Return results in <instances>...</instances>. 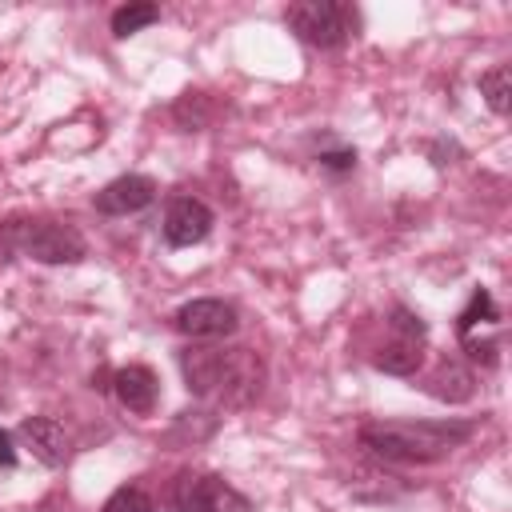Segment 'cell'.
I'll return each mask as SVG.
<instances>
[{"label":"cell","instance_id":"obj_20","mask_svg":"<svg viewBox=\"0 0 512 512\" xmlns=\"http://www.w3.org/2000/svg\"><path fill=\"white\" fill-rule=\"evenodd\" d=\"M16 464V444H12V436L0 428V468H12Z\"/></svg>","mask_w":512,"mask_h":512},{"label":"cell","instance_id":"obj_7","mask_svg":"<svg viewBox=\"0 0 512 512\" xmlns=\"http://www.w3.org/2000/svg\"><path fill=\"white\" fill-rule=\"evenodd\" d=\"M212 232V208L196 196H176L164 212V240L172 248H192Z\"/></svg>","mask_w":512,"mask_h":512},{"label":"cell","instance_id":"obj_13","mask_svg":"<svg viewBox=\"0 0 512 512\" xmlns=\"http://www.w3.org/2000/svg\"><path fill=\"white\" fill-rule=\"evenodd\" d=\"M480 92H484V100H488V108L496 116H508L512 112V72H508V64L488 68L480 76Z\"/></svg>","mask_w":512,"mask_h":512},{"label":"cell","instance_id":"obj_1","mask_svg":"<svg viewBox=\"0 0 512 512\" xmlns=\"http://www.w3.org/2000/svg\"><path fill=\"white\" fill-rule=\"evenodd\" d=\"M180 372L188 392L224 408H244L264 388V364L252 348H184Z\"/></svg>","mask_w":512,"mask_h":512},{"label":"cell","instance_id":"obj_8","mask_svg":"<svg viewBox=\"0 0 512 512\" xmlns=\"http://www.w3.org/2000/svg\"><path fill=\"white\" fill-rule=\"evenodd\" d=\"M16 436H20V444H24L44 468H60V464L68 460L72 440H68V432H64L52 416H24L20 428H16Z\"/></svg>","mask_w":512,"mask_h":512},{"label":"cell","instance_id":"obj_18","mask_svg":"<svg viewBox=\"0 0 512 512\" xmlns=\"http://www.w3.org/2000/svg\"><path fill=\"white\" fill-rule=\"evenodd\" d=\"M392 332H396V340H424V332H428V324L416 316V312H408V308H396L392 312Z\"/></svg>","mask_w":512,"mask_h":512},{"label":"cell","instance_id":"obj_12","mask_svg":"<svg viewBox=\"0 0 512 512\" xmlns=\"http://www.w3.org/2000/svg\"><path fill=\"white\" fill-rule=\"evenodd\" d=\"M420 360H424V352H420L416 340H392V344L380 348L376 368L380 372H392V376H412L420 368Z\"/></svg>","mask_w":512,"mask_h":512},{"label":"cell","instance_id":"obj_14","mask_svg":"<svg viewBox=\"0 0 512 512\" xmlns=\"http://www.w3.org/2000/svg\"><path fill=\"white\" fill-rule=\"evenodd\" d=\"M156 20H160V8H156V4H124V8L112 12V32L124 40V36H132V32H140V28H148V24H156Z\"/></svg>","mask_w":512,"mask_h":512},{"label":"cell","instance_id":"obj_10","mask_svg":"<svg viewBox=\"0 0 512 512\" xmlns=\"http://www.w3.org/2000/svg\"><path fill=\"white\" fill-rule=\"evenodd\" d=\"M112 392H116V400H120L128 412L148 416V412L156 408V392H160V384H156V372H152V368H144V364H128V368H120V372L112 376Z\"/></svg>","mask_w":512,"mask_h":512},{"label":"cell","instance_id":"obj_19","mask_svg":"<svg viewBox=\"0 0 512 512\" xmlns=\"http://www.w3.org/2000/svg\"><path fill=\"white\" fill-rule=\"evenodd\" d=\"M320 164H324V168H336V172H344V168H352V164H356V152H352V148H340V152H324V156H320Z\"/></svg>","mask_w":512,"mask_h":512},{"label":"cell","instance_id":"obj_16","mask_svg":"<svg viewBox=\"0 0 512 512\" xmlns=\"http://www.w3.org/2000/svg\"><path fill=\"white\" fill-rule=\"evenodd\" d=\"M480 320H496V304H492V296H488V288H476L472 292V300H468V308L460 312V336H468Z\"/></svg>","mask_w":512,"mask_h":512},{"label":"cell","instance_id":"obj_6","mask_svg":"<svg viewBox=\"0 0 512 512\" xmlns=\"http://www.w3.org/2000/svg\"><path fill=\"white\" fill-rule=\"evenodd\" d=\"M236 308L224 304V300H188L180 312H176V328L192 340H216V336H232L236 332Z\"/></svg>","mask_w":512,"mask_h":512},{"label":"cell","instance_id":"obj_4","mask_svg":"<svg viewBox=\"0 0 512 512\" xmlns=\"http://www.w3.org/2000/svg\"><path fill=\"white\" fill-rule=\"evenodd\" d=\"M8 240L40 264H76V260H84V236L72 224H60V220L8 224Z\"/></svg>","mask_w":512,"mask_h":512},{"label":"cell","instance_id":"obj_9","mask_svg":"<svg viewBox=\"0 0 512 512\" xmlns=\"http://www.w3.org/2000/svg\"><path fill=\"white\" fill-rule=\"evenodd\" d=\"M152 200H156V184L148 176H140V172H128V176H116L112 184H104L92 204L104 216H128V212L148 208Z\"/></svg>","mask_w":512,"mask_h":512},{"label":"cell","instance_id":"obj_2","mask_svg":"<svg viewBox=\"0 0 512 512\" xmlns=\"http://www.w3.org/2000/svg\"><path fill=\"white\" fill-rule=\"evenodd\" d=\"M472 432L476 428L464 420H376L360 428V444L396 464H436Z\"/></svg>","mask_w":512,"mask_h":512},{"label":"cell","instance_id":"obj_11","mask_svg":"<svg viewBox=\"0 0 512 512\" xmlns=\"http://www.w3.org/2000/svg\"><path fill=\"white\" fill-rule=\"evenodd\" d=\"M472 388H476V380H472V372L464 364H440L428 376V392L436 400H448V404H464L472 396Z\"/></svg>","mask_w":512,"mask_h":512},{"label":"cell","instance_id":"obj_15","mask_svg":"<svg viewBox=\"0 0 512 512\" xmlns=\"http://www.w3.org/2000/svg\"><path fill=\"white\" fill-rule=\"evenodd\" d=\"M100 512H156V504H152V496H148L144 488L124 484V488H116V492L104 500Z\"/></svg>","mask_w":512,"mask_h":512},{"label":"cell","instance_id":"obj_3","mask_svg":"<svg viewBox=\"0 0 512 512\" xmlns=\"http://www.w3.org/2000/svg\"><path fill=\"white\" fill-rule=\"evenodd\" d=\"M288 28L312 48H340L356 32V12L336 0H300L284 8Z\"/></svg>","mask_w":512,"mask_h":512},{"label":"cell","instance_id":"obj_17","mask_svg":"<svg viewBox=\"0 0 512 512\" xmlns=\"http://www.w3.org/2000/svg\"><path fill=\"white\" fill-rule=\"evenodd\" d=\"M204 108H208V96H204V92H184L172 112H176V124H180L184 132H192V128H200V124L208 120Z\"/></svg>","mask_w":512,"mask_h":512},{"label":"cell","instance_id":"obj_5","mask_svg":"<svg viewBox=\"0 0 512 512\" xmlns=\"http://www.w3.org/2000/svg\"><path fill=\"white\" fill-rule=\"evenodd\" d=\"M172 508L176 512H252V504L208 472H180L172 480Z\"/></svg>","mask_w":512,"mask_h":512}]
</instances>
